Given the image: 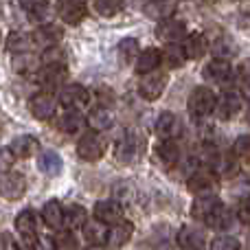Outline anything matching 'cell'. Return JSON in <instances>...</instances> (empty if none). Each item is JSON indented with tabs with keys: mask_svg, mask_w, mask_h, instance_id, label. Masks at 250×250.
I'll return each instance as SVG.
<instances>
[{
	"mask_svg": "<svg viewBox=\"0 0 250 250\" xmlns=\"http://www.w3.org/2000/svg\"><path fill=\"white\" fill-rule=\"evenodd\" d=\"M237 220L242 224H250V198H244L237 204Z\"/></svg>",
	"mask_w": 250,
	"mask_h": 250,
	"instance_id": "46",
	"label": "cell"
},
{
	"mask_svg": "<svg viewBox=\"0 0 250 250\" xmlns=\"http://www.w3.org/2000/svg\"><path fill=\"white\" fill-rule=\"evenodd\" d=\"M156 35H158L160 42L165 44H173V42H182L187 35V26L185 22L173 20V18H163L158 20V26H156Z\"/></svg>",
	"mask_w": 250,
	"mask_h": 250,
	"instance_id": "9",
	"label": "cell"
},
{
	"mask_svg": "<svg viewBox=\"0 0 250 250\" xmlns=\"http://www.w3.org/2000/svg\"><path fill=\"white\" fill-rule=\"evenodd\" d=\"M215 92L207 86H198L193 88V92L189 95V101H187V108H189V114L195 119H204L208 114L215 112Z\"/></svg>",
	"mask_w": 250,
	"mask_h": 250,
	"instance_id": "2",
	"label": "cell"
},
{
	"mask_svg": "<svg viewBox=\"0 0 250 250\" xmlns=\"http://www.w3.org/2000/svg\"><path fill=\"white\" fill-rule=\"evenodd\" d=\"M57 99H60V104L64 105V108H82V105L88 104L90 92H88L82 83H68V86H64L60 90Z\"/></svg>",
	"mask_w": 250,
	"mask_h": 250,
	"instance_id": "13",
	"label": "cell"
},
{
	"mask_svg": "<svg viewBox=\"0 0 250 250\" xmlns=\"http://www.w3.org/2000/svg\"><path fill=\"white\" fill-rule=\"evenodd\" d=\"M55 11H57V16H60V20L70 26H77L79 22H83L88 16V9H86V4H83V0H57Z\"/></svg>",
	"mask_w": 250,
	"mask_h": 250,
	"instance_id": "5",
	"label": "cell"
},
{
	"mask_svg": "<svg viewBox=\"0 0 250 250\" xmlns=\"http://www.w3.org/2000/svg\"><path fill=\"white\" fill-rule=\"evenodd\" d=\"M176 11V0H147L145 13L154 20H163V18H171Z\"/></svg>",
	"mask_w": 250,
	"mask_h": 250,
	"instance_id": "29",
	"label": "cell"
},
{
	"mask_svg": "<svg viewBox=\"0 0 250 250\" xmlns=\"http://www.w3.org/2000/svg\"><path fill=\"white\" fill-rule=\"evenodd\" d=\"M167 88V75L160 70H151V73L143 75L141 83H138V95L145 101H156Z\"/></svg>",
	"mask_w": 250,
	"mask_h": 250,
	"instance_id": "6",
	"label": "cell"
},
{
	"mask_svg": "<svg viewBox=\"0 0 250 250\" xmlns=\"http://www.w3.org/2000/svg\"><path fill=\"white\" fill-rule=\"evenodd\" d=\"M9 147L13 149L16 158H31V156L38 151L40 143H38V138H33V136H29V134H24V136H16V138H13Z\"/></svg>",
	"mask_w": 250,
	"mask_h": 250,
	"instance_id": "28",
	"label": "cell"
},
{
	"mask_svg": "<svg viewBox=\"0 0 250 250\" xmlns=\"http://www.w3.org/2000/svg\"><path fill=\"white\" fill-rule=\"evenodd\" d=\"M211 53H213V57H224V60H230L233 55H237V44H235L233 38H229V35H220V38L213 40Z\"/></svg>",
	"mask_w": 250,
	"mask_h": 250,
	"instance_id": "34",
	"label": "cell"
},
{
	"mask_svg": "<svg viewBox=\"0 0 250 250\" xmlns=\"http://www.w3.org/2000/svg\"><path fill=\"white\" fill-rule=\"evenodd\" d=\"M108 149V141L101 136V132H88L79 138L77 143V156L86 163H95V160H101Z\"/></svg>",
	"mask_w": 250,
	"mask_h": 250,
	"instance_id": "3",
	"label": "cell"
},
{
	"mask_svg": "<svg viewBox=\"0 0 250 250\" xmlns=\"http://www.w3.org/2000/svg\"><path fill=\"white\" fill-rule=\"evenodd\" d=\"M160 64H163V51L160 48H145L136 57V73L147 75L151 70H158Z\"/></svg>",
	"mask_w": 250,
	"mask_h": 250,
	"instance_id": "21",
	"label": "cell"
},
{
	"mask_svg": "<svg viewBox=\"0 0 250 250\" xmlns=\"http://www.w3.org/2000/svg\"><path fill=\"white\" fill-rule=\"evenodd\" d=\"M178 246L185 250H200L207 246V239H204V233L195 226H182L178 230Z\"/></svg>",
	"mask_w": 250,
	"mask_h": 250,
	"instance_id": "20",
	"label": "cell"
},
{
	"mask_svg": "<svg viewBox=\"0 0 250 250\" xmlns=\"http://www.w3.org/2000/svg\"><path fill=\"white\" fill-rule=\"evenodd\" d=\"M0 248H20V244L13 242L9 233H0Z\"/></svg>",
	"mask_w": 250,
	"mask_h": 250,
	"instance_id": "49",
	"label": "cell"
},
{
	"mask_svg": "<svg viewBox=\"0 0 250 250\" xmlns=\"http://www.w3.org/2000/svg\"><path fill=\"white\" fill-rule=\"evenodd\" d=\"M83 230V239H86L88 246H105V235H108V229H105L104 222L95 220H88L86 224L82 226Z\"/></svg>",
	"mask_w": 250,
	"mask_h": 250,
	"instance_id": "23",
	"label": "cell"
},
{
	"mask_svg": "<svg viewBox=\"0 0 250 250\" xmlns=\"http://www.w3.org/2000/svg\"><path fill=\"white\" fill-rule=\"evenodd\" d=\"M213 173L220 178H230L237 173V156H217L213 160Z\"/></svg>",
	"mask_w": 250,
	"mask_h": 250,
	"instance_id": "35",
	"label": "cell"
},
{
	"mask_svg": "<svg viewBox=\"0 0 250 250\" xmlns=\"http://www.w3.org/2000/svg\"><path fill=\"white\" fill-rule=\"evenodd\" d=\"M163 60L167 62V66H169V68H180V66L187 62L185 51H182V42L167 44V48H165V51H163Z\"/></svg>",
	"mask_w": 250,
	"mask_h": 250,
	"instance_id": "36",
	"label": "cell"
},
{
	"mask_svg": "<svg viewBox=\"0 0 250 250\" xmlns=\"http://www.w3.org/2000/svg\"><path fill=\"white\" fill-rule=\"evenodd\" d=\"M68 77V70H66V64H48L42 66L38 70V79L44 88H57L66 82Z\"/></svg>",
	"mask_w": 250,
	"mask_h": 250,
	"instance_id": "15",
	"label": "cell"
},
{
	"mask_svg": "<svg viewBox=\"0 0 250 250\" xmlns=\"http://www.w3.org/2000/svg\"><path fill=\"white\" fill-rule=\"evenodd\" d=\"M119 57H121L123 64H129V62H136L138 53H141V48H138V40L136 38H123L121 42H119Z\"/></svg>",
	"mask_w": 250,
	"mask_h": 250,
	"instance_id": "37",
	"label": "cell"
},
{
	"mask_svg": "<svg viewBox=\"0 0 250 250\" xmlns=\"http://www.w3.org/2000/svg\"><path fill=\"white\" fill-rule=\"evenodd\" d=\"M242 108H244V101L237 92H224V95H220L215 101V114H217V119H222V121L235 119L239 112H242Z\"/></svg>",
	"mask_w": 250,
	"mask_h": 250,
	"instance_id": "10",
	"label": "cell"
},
{
	"mask_svg": "<svg viewBox=\"0 0 250 250\" xmlns=\"http://www.w3.org/2000/svg\"><path fill=\"white\" fill-rule=\"evenodd\" d=\"M22 9H24L26 13H29L31 18H42L44 13H46V7H48V0H20Z\"/></svg>",
	"mask_w": 250,
	"mask_h": 250,
	"instance_id": "41",
	"label": "cell"
},
{
	"mask_svg": "<svg viewBox=\"0 0 250 250\" xmlns=\"http://www.w3.org/2000/svg\"><path fill=\"white\" fill-rule=\"evenodd\" d=\"M230 224H233V215H230V211L224 207V211H222L220 215L215 217V222H213V224H211V229L226 230V229H230Z\"/></svg>",
	"mask_w": 250,
	"mask_h": 250,
	"instance_id": "45",
	"label": "cell"
},
{
	"mask_svg": "<svg viewBox=\"0 0 250 250\" xmlns=\"http://www.w3.org/2000/svg\"><path fill=\"white\" fill-rule=\"evenodd\" d=\"M40 64V57H35L33 53L24 51V53H13V70L20 75H29L33 70H38Z\"/></svg>",
	"mask_w": 250,
	"mask_h": 250,
	"instance_id": "32",
	"label": "cell"
},
{
	"mask_svg": "<svg viewBox=\"0 0 250 250\" xmlns=\"http://www.w3.org/2000/svg\"><path fill=\"white\" fill-rule=\"evenodd\" d=\"M0 44H2V33H0Z\"/></svg>",
	"mask_w": 250,
	"mask_h": 250,
	"instance_id": "50",
	"label": "cell"
},
{
	"mask_svg": "<svg viewBox=\"0 0 250 250\" xmlns=\"http://www.w3.org/2000/svg\"><path fill=\"white\" fill-rule=\"evenodd\" d=\"M211 248L213 250H239L242 244H239L235 237H230V235H220L217 239H213Z\"/></svg>",
	"mask_w": 250,
	"mask_h": 250,
	"instance_id": "42",
	"label": "cell"
},
{
	"mask_svg": "<svg viewBox=\"0 0 250 250\" xmlns=\"http://www.w3.org/2000/svg\"><path fill=\"white\" fill-rule=\"evenodd\" d=\"M40 64L48 66V64H66V51L60 48V44L53 46H44L42 55H40Z\"/></svg>",
	"mask_w": 250,
	"mask_h": 250,
	"instance_id": "38",
	"label": "cell"
},
{
	"mask_svg": "<svg viewBox=\"0 0 250 250\" xmlns=\"http://www.w3.org/2000/svg\"><path fill=\"white\" fill-rule=\"evenodd\" d=\"M156 156H158V160L163 165L173 167L180 160V147H178V143L173 138H160V143L156 145Z\"/></svg>",
	"mask_w": 250,
	"mask_h": 250,
	"instance_id": "24",
	"label": "cell"
},
{
	"mask_svg": "<svg viewBox=\"0 0 250 250\" xmlns=\"http://www.w3.org/2000/svg\"><path fill=\"white\" fill-rule=\"evenodd\" d=\"M112 123H114V117L108 110V105H99V108H95L86 117V125L90 129H95V132H105V129L112 127Z\"/></svg>",
	"mask_w": 250,
	"mask_h": 250,
	"instance_id": "25",
	"label": "cell"
},
{
	"mask_svg": "<svg viewBox=\"0 0 250 250\" xmlns=\"http://www.w3.org/2000/svg\"><path fill=\"white\" fill-rule=\"evenodd\" d=\"M237 22L239 26H244V29H250V2L242 4L237 11Z\"/></svg>",
	"mask_w": 250,
	"mask_h": 250,
	"instance_id": "47",
	"label": "cell"
},
{
	"mask_svg": "<svg viewBox=\"0 0 250 250\" xmlns=\"http://www.w3.org/2000/svg\"><path fill=\"white\" fill-rule=\"evenodd\" d=\"M42 222L53 230L62 229L64 226V207L57 200H48L42 208Z\"/></svg>",
	"mask_w": 250,
	"mask_h": 250,
	"instance_id": "26",
	"label": "cell"
},
{
	"mask_svg": "<svg viewBox=\"0 0 250 250\" xmlns=\"http://www.w3.org/2000/svg\"><path fill=\"white\" fill-rule=\"evenodd\" d=\"M224 211V204L217 198L215 193H207V195H195V202L191 207V217L195 222H202V224L211 226L215 222V217Z\"/></svg>",
	"mask_w": 250,
	"mask_h": 250,
	"instance_id": "1",
	"label": "cell"
},
{
	"mask_svg": "<svg viewBox=\"0 0 250 250\" xmlns=\"http://www.w3.org/2000/svg\"><path fill=\"white\" fill-rule=\"evenodd\" d=\"M204 77L213 83L224 86V83H229L230 79H233V66H230V62L224 60V57H215V60H211L207 64V68H204Z\"/></svg>",
	"mask_w": 250,
	"mask_h": 250,
	"instance_id": "12",
	"label": "cell"
},
{
	"mask_svg": "<svg viewBox=\"0 0 250 250\" xmlns=\"http://www.w3.org/2000/svg\"><path fill=\"white\" fill-rule=\"evenodd\" d=\"M38 169L44 176H57L62 171V158L57 151L53 149H44L38 158Z\"/></svg>",
	"mask_w": 250,
	"mask_h": 250,
	"instance_id": "30",
	"label": "cell"
},
{
	"mask_svg": "<svg viewBox=\"0 0 250 250\" xmlns=\"http://www.w3.org/2000/svg\"><path fill=\"white\" fill-rule=\"evenodd\" d=\"M143 149H145V141H143L141 134H136V132H127V134H123L121 141L117 143L114 156H117L119 163H123V165H132L134 160L141 158Z\"/></svg>",
	"mask_w": 250,
	"mask_h": 250,
	"instance_id": "4",
	"label": "cell"
},
{
	"mask_svg": "<svg viewBox=\"0 0 250 250\" xmlns=\"http://www.w3.org/2000/svg\"><path fill=\"white\" fill-rule=\"evenodd\" d=\"M31 35H33V42L40 44V46H53V44H60V40L64 38V31H62L60 24L42 22Z\"/></svg>",
	"mask_w": 250,
	"mask_h": 250,
	"instance_id": "17",
	"label": "cell"
},
{
	"mask_svg": "<svg viewBox=\"0 0 250 250\" xmlns=\"http://www.w3.org/2000/svg\"><path fill=\"white\" fill-rule=\"evenodd\" d=\"M207 38L202 33H187L182 40V51H185L187 60H202L207 55Z\"/></svg>",
	"mask_w": 250,
	"mask_h": 250,
	"instance_id": "18",
	"label": "cell"
},
{
	"mask_svg": "<svg viewBox=\"0 0 250 250\" xmlns=\"http://www.w3.org/2000/svg\"><path fill=\"white\" fill-rule=\"evenodd\" d=\"M123 0H95V11L104 18H114L117 13H121Z\"/></svg>",
	"mask_w": 250,
	"mask_h": 250,
	"instance_id": "39",
	"label": "cell"
},
{
	"mask_svg": "<svg viewBox=\"0 0 250 250\" xmlns=\"http://www.w3.org/2000/svg\"><path fill=\"white\" fill-rule=\"evenodd\" d=\"M86 125V117L79 112V108H64V114L60 117V127L66 134H77Z\"/></svg>",
	"mask_w": 250,
	"mask_h": 250,
	"instance_id": "27",
	"label": "cell"
},
{
	"mask_svg": "<svg viewBox=\"0 0 250 250\" xmlns=\"http://www.w3.org/2000/svg\"><path fill=\"white\" fill-rule=\"evenodd\" d=\"M187 187L193 195H207V193H215L217 189V176L213 171H207V169H200L193 176L187 180Z\"/></svg>",
	"mask_w": 250,
	"mask_h": 250,
	"instance_id": "11",
	"label": "cell"
},
{
	"mask_svg": "<svg viewBox=\"0 0 250 250\" xmlns=\"http://www.w3.org/2000/svg\"><path fill=\"white\" fill-rule=\"evenodd\" d=\"M233 154L237 156V158H246V160H250V134H244V136H239L237 141H235V145H233Z\"/></svg>",
	"mask_w": 250,
	"mask_h": 250,
	"instance_id": "43",
	"label": "cell"
},
{
	"mask_svg": "<svg viewBox=\"0 0 250 250\" xmlns=\"http://www.w3.org/2000/svg\"><path fill=\"white\" fill-rule=\"evenodd\" d=\"M33 35L31 33H22V31H13L7 35V51L9 53H24L31 51L33 46Z\"/></svg>",
	"mask_w": 250,
	"mask_h": 250,
	"instance_id": "33",
	"label": "cell"
},
{
	"mask_svg": "<svg viewBox=\"0 0 250 250\" xmlns=\"http://www.w3.org/2000/svg\"><path fill=\"white\" fill-rule=\"evenodd\" d=\"M53 248H60V250H73V248H79V242L73 233L68 230H60L53 239Z\"/></svg>",
	"mask_w": 250,
	"mask_h": 250,
	"instance_id": "40",
	"label": "cell"
},
{
	"mask_svg": "<svg viewBox=\"0 0 250 250\" xmlns=\"http://www.w3.org/2000/svg\"><path fill=\"white\" fill-rule=\"evenodd\" d=\"M88 222V211L82 207V204H70L68 208H64V226L70 230L82 229Z\"/></svg>",
	"mask_w": 250,
	"mask_h": 250,
	"instance_id": "31",
	"label": "cell"
},
{
	"mask_svg": "<svg viewBox=\"0 0 250 250\" xmlns=\"http://www.w3.org/2000/svg\"><path fill=\"white\" fill-rule=\"evenodd\" d=\"M26 191V180L22 173H16V171H4L0 173V195L4 200H20Z\"/></svg>",
	"mask_w": 250,
	"mask_h": 250,
	"instance_id": "7",
	"label": "cell"
},
{
	"mask_svg": "<svg viewBox=\"0 0 250 250\" xmlns=\"http://www.w3.org/2000/svg\"><path fill=\"white\" fill-rule=\"evenodd\" d=\"M95 217L99 222H104L105 226H110L114 222L123 220V207L117 200H99L95 204Z\"/></svg>",
	"mask_w": 250,
	"mask_h": 250,
	"instance_id": "16",
	"label": "cell"
},
{
	"mask_svg": "<svg viewBox=\"0 0 250 250\" xmlns=\"http://www.w3.org/2000/svg\"><path fill=\"white\" fill-rule=\"evenodd\" d=\"M38 224H40V217H38V213L31 211V208L20 211L16 217V230L24 239H35V235H38Z\"/></svg>",
	"mask_w": 250,
	"mask_h": 250,
	"instance_id": "19",
	"label": "cell"
},
{
	"mask_svg": "<svg viewBox=\"0 0 250 250\" xmlns=\"http://www.w3.org/2000/svg\"><path fill=\"white\" fill-rule=\"evenodd\" d=\"M154 132L158 138H176L178 132H180V119L173 112H163L156 119Z\"/></svg>",
	"mask_w": 250,
	"mask_h": 250,
	"instance_id": "22",
	"label": "cell"
},
{
	"mask_svg": "<svg viewBox=\"0 0 250 250\" xmlns=\"http://www.w3.org/2000/svg\"><path fill=\"white\" fill-rule=\"evenodd\" d=\"M13 160H16V154H13L11 147H4L0 145V173L4 171H11L13 167Z\"/></svg>",
	"mask_w": 250,
	"mask_h": 250,
	"instance_id": "44",
	"label": "cell"
},
{
	"mask_svg": "<svg viewBox=\"0 0 250 250\" xmlns=\"http://www.w3.org/2000/svg\"><path fill=\"white\" fill-rule=\"evenodd\" d=\"M55 110H57V99L46 90L35 92L29 101V112L33 114L38 121H48V119L55 114Z\"/></svg>",
	"mask_w": 250,
	"mask_h": 250,
	"instance_id": "8",
	"label": "cell"
},
{
	"mask_svg": "<svg viewBox=\"0 0 250 250\" xmlns=\"http://www.w3.org/2000/svg\"><path fill=\"white\" fill-rule=\"evenodd\" d=\"M134 233V224L132 222H125V220H119L114 224H110L108 229V235H105V246L110 248H121L129 242Z\"/></svg>",
	"mask_w": 250,
	"mask_h": 250,
	"instance_id": "14",
	"label": "cell"
},
{
	"mask_svg": "<svg viewBox=\"0 0 250 250\" xmlns=\"http://www.w3.org/2000/svg\"><path fill=\"white\" fill-rule=\"evenodd\" d=\"M239 77H242L244 86H250V57L244 60L242 66H239Z\"/></svg>",
	"mask_w": 250,
	"mask_h": 250,
	"instance_id": "48",
	"label": "cell"
}]
</instances>
